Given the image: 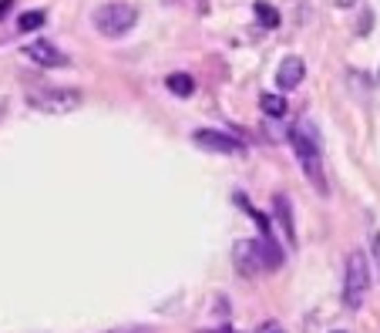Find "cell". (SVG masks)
<instances>
[{"mask_svg": "<svg viewBox=\"0 0 380 333\" xmlns=\"http://www.w3.org/2000/svg\"><path fill=\"white\" fill-rule=\"evenodd\" d=\"M289 145H293V152L300 158V169H303L306 182L320 192V196H327V175H323V155H320V142H316V131L310 129V122H296L293 129H289Z\"/></svg>", "mask_w": 380, "mask_h": 333, "instance_id": "obj_1", "label": "cell"}, {"mask_svg": "<svg viewBox=\"0 0 380 333\" xmlns=\"http://www.w3.org/2000/svg\"><path fill=\"white\" fill-rule=\"evenodd\" d=\"M370 293V259L363 249H354L347 256V269H343V303L347 310H360Z\"/></svg>", "mask_w": 380, "mask_h": 333, "instance_id": "obj_2", "label": "cell"}, {"mask_svg": "<svg viewBox=\"0 0 380 333\" xmlns=\"http://www.w3.org/2000/svg\"><path fill=\"white\" fill-rule=\"evenodd\" d=\"M138 21V10L131 7V3H102L95 14H91V24L95 30L102 34V37H125L128 30L135 27Z\"/></svg>", "mask_w": 380, "mask_h": 333, "instance_id": "obj_3", "label": "cell"}, {"mask_svg": "<svg viewBox=\"0 0 380 333\" xmlns=\"http://www.w3.org/2000/svg\"><path fill=\"white\" fill-rule=\"evenodd\" d=\"M84 95L77 88H37V91H27V104L34 111H44V115H68L81 108Z\"/></svg>", "mask_w": 380, "mask_h": 333, "instance_id": "obj_4", "label": "cell"}, {"mask_svg": "<svg viewBox=\"0 0 380 333\" xmlns=\"http://www.w3.org/2000/svg\"><path fill=\"white\" fill-rule=\"evenodd\" d=\"M192 142L205 149V152H219V155H246V145L236 138V135H229V131H219V129H199L192 131Z\"/></svg>", "mask_w": 380, "mask_h": 333, "instance_id": "obj_5", "label": "cell"}, {"mask_svg": "<svg viewBox=\"0 0 380 333\" xmlns=\"http://www.w3.org/2000/svg\"><path fill=\"white\" fill-rule=\"evenodd\" d=\"M306 77V64L303 57H296V54H289V57H283L276 68V88L279 91H296L300 84H303Z\"/></svg>", "mask_w": 380, "mask_h": 333, "instance_id": "obj_6", "label": "cell"}, {"mask_svg": "<svg viewBox=\"0 0 380 333\" xmlns=\"http://www.w3.org/2000/svg\"><path fill=\"white\" fill-rule=\"evenodd\" d=\"M24 54L41 68H68V54L61 51L57 44H51V41H34V44L24 48Z\"/></svg>", "mask_w": 380, "mask_h": 333, "instance_id": "obj_7", "label": "cell"}, {"mask_svg": "<svg viewBox=\"0 0 380 333\" xmlns=\"http://www.w3.org/2000/svg\"><path fill=\"white\" fill-rule=\"evenodd\" d=\"M232 263H236V269H239L243 276H256V273L263 269V263H259V249H256L253 239H243V242L232 246Z\"/></svg>", "mask_w": 380, "mask_h": 333, "instance_id": "obj_8", "label": "cell"}, {"mask_svg": "<svg viewBox=\"0 0 380 333\" xmlns=\"http://www.w3.org/2000/svg\"><path fill=\"white\" fill-rule=\"evenodd\" d=\"M273 216H276V222L283 226L286 232V242L289 246H296V226H293V205L286 196H273Z\"/></svg>", "mask_w": 380, "mask_h": 333, "instance_id": "obj_9", "label": "cell"}, {"mask_svg": "<svg viewBox=\"0 0 380 333\" xmlns=\"http://www.w3.org/2000/svg\"><path fill=\"white\" fill-rule=\"evenodd\" d=\"M165 88H169L172 95H178V98H192L196 81H192V75H185V71H175V75L165 77Z\"/></svg>", "mask_w": 380, "mask_h": 333, "instance_id": "obj_10", "label": "cell"}, {"mask_svg": "<svg viewBox=\"0 0 380 333\" xmlns=\"http://www.w3.org/2000/svg\"><path fill=\"white\" fill-rule=\"evenodd\" d=\"M259 108L269 115V118H286V111H289V104L283 95H263L259 98Z\"/></svg>", "mask_w": 380, "mask_h": 333, "instance_id": "obj_11", "label": "cell"}, {"mask_svg": "<svg viewBox=\"0 0 380 333\" xmlns=\"http://www.w3.org/2000/svg\"><path fill=\"white\" fill-rule=\"evenodd\" d=\"M44 21H48L44 10H24V14L17 17V30H21V34H34L37 27H44Z\"/></svg>", "mask_w": 380, "mask_h": 333, "instance_id": "obj_12", "label": "cell"}, {"mask_svg": "<svg viewBox=\"0 0 380 333\" xmlns=\"http://www.w3.org/2000/svg\"><path fill=\"white\" fill-rule=\"evenodd\" d=\"M256 17L269 27V30H273V27H279V14L269 7V3H256Z\"/></svg>", "mask_w": 380, "mask_h": 333, "instance_id": "obj_13", "label": "cell"}, {"mask_svg": "<svg viewBox=\"0 0 380 333\" xmlns=\"http://www.w3.org/2000/svg\"><path fill=\"white\" fill-rule=\"evenodd\" d=\"M256 333H286V330H283V323H276V320H266V323L256 327Z\"/></svg>", "mask_w": 380, "mask_h": 333, "instance_id": "obj_14", "label": "cell"}, {"mask_svg": "<svg viewBox=\"0 0 380 333\" xmlns=\"http://www.w3.org/2000/svg\"><path fill=\"white\" fill-rule=\"evenodd\" d=\"M108 333H155V330H145V327H115Z\"/></svg>", "mask_w": 380, "mask_h": 333, "instance_id": "obj_15", "label": "cell"}, {"mask_svg": "<svg viewBox=\"0 0 380 333\" xmlns=\"http://www.w3.org/2000/svg\"><path fill=\"white\" fill-rule=\"evenodd\" d=\"M10 7H14V0H0V21H3V14H7Z\"/></svg>", "mask_w": 380, "mask_h": 333, "instance_id": "obj_16", "label": "cell"}, {"mask_svg": "<svg viewBox=\"0 0 380 333\" xmlns=\"http://www.w3.org/2000/svg\"><path fill=\"white\" fill-rule=\"evenodd\" d=\"M374 256H377V263H380V232L374 236Z\"/></svg>", "mask_w": 380, "mask_h": 333, "instance_id": "obj_17", "label": "cell"}, {"mask_svg": "<svg viewBox=\"0 0 380 333\" xmlns=\"http://www.w3.org/2000/svg\"><path fill=\"white\" fill-rule=\"evenodd\" d=\"M357 0H336V7H354Z\"/></svg>", "mask_w": 380, "mask_h": 333, "instance_id": "obj_18", "label": "cell"}, {"mask_svg": "<svg viewBox=\"0 0 380 333\" xmlns=\"http://www.w3.org/2000/svg\"><path fill=\"white\" fill-rule=\"evenodd\" d=\"M199 333H236V330H199Z\"/></svg>", "mask_w": 380, "mask_h": 333, "instance_id": "obj_19", "label": "cell"}, {"mask_svg": "<svg viewBox=\"0 0 380 333\" xmlns=\"http://www.w3.org/2000/svg\"><path fill=\"white\" fill-rule=\"evenodd\" d=\"M333 333H343V330H333Z\"/></svg>", "mask_w": 380, "mask_h": 333, "instance_id": "obj_20", "label": "cell"}]
</instances>
